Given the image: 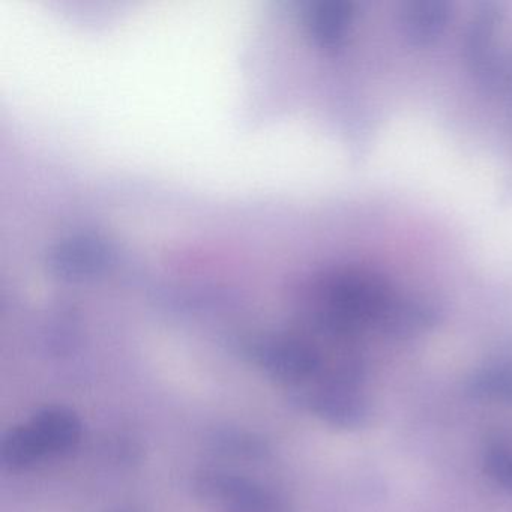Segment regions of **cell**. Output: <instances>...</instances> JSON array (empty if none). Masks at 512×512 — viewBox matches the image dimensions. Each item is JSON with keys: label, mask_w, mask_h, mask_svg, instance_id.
I'll list each match as a JSON object with an SVG mask.
<instances>
[{"label": "cell", "mask_w": 512, "mask_h": 512, "mask_svg": "<svg viewBox=\"0 0 512 512\" xmlns=\"http://www.w3.org/2000/svg\"><path fill=\"white\" fill-rule=\"evenodd\" d=\"M320 283V328L340 340L370 326L379 329L395 295L385 280L358 269L334 272Z\"/></svg>", "instance_id": "obj_1"}, {"label": "cell", "mask_w": 512, "mask_h": 512, "mask_svg": "<svg viewBox=\"0 0 512 512\" xmlns=\"http://www.w3.org/2000/svg\"><path fill=\"white\" fill-rule=\"evenodd\" d=\"M254 362L286 385L317 380L326 370L317 347L299 338H266L248 347Z\"/></svg>", "instance_id": "obj_2"}, {"label": "cell", "mask_w": 512, "mask_h": 512, "mask_svg": "<svg viewBox=\"0 0 512 512\" xmlns=\"http://www.w3.org/2000/svg\"><path fill=\"white\" fill-rule=\"evenodd\" d=\"M316 388L307 392L308 409L325 421L346 430H356L370 424L374 416L373 404L362 392L361 383L322 377Z\"/></svg>", "instance_id": "obj_3"}, {"label": "cell", "mask_w": 512, "mask_h": 512, "mask_svg": "<svg viewBox=\"0 0 512 512\" xmlns=\"http://www.w3.org/2000/svg\"><path fill=\"white\" fill-rule=\"evenodd\" d=\"M502 11L497 4H481L464 35V56L470 71L487 86L499 85L505 76V61L499 46Z\"/></svg>", "instance_id": "obj_4"}, {"label": "cell", "mask_w": 512, "mask_h": 512, "mask_svg": "<svg viewBox=\"0 0 512 512\" xmlns=\"http://www.w3.org/2000/svg\"><path fill=\"white\" fill-rule=\"evenodd\" d=\"M196 488L205 499L223 503L227 512H284L271 490L244 476L205 472L197 478Z\"/></svg>", "instance_id": "obj_5"}, {"label": "cell", "mask_w": 512, "mask_h": 512, "mask_svg": "<svg viewBox=\"0 0 512 512\" xmlns=\"http://www.w3.org/2000/svg\"><path fill=\"white\" fill-rule=\"evenodd\" d=\"M451 19L452 7L443 0H413L401 7V31L415 47L436 44L445 34Z\"/></svg>", "instance_id": "obj_6"}, {"label": "cell", "mask_w": 512, "mask_h": 512, "mask_svg": "<svg viewBox=\"0 0 512 512\" xmlns=\"http://www.w3.org/2000/svg\"><path fill=\"white\" fill-rule=\"evenodd\" d=\"M29 427L46 457L68 454L82 439V422L76 413L64 407L40 410Z\"/></svg>", "instance_id": "obj_7"}, {"label": "cell", "mask_w": 512, "mask_h": 512, "mask_svg": "<svg viewBox=\"0 0 512 512\" xmlns=\"http://www.w3.org/2000/svg\"><path fill=\"white\" fill-rule=\"evenodd\" d=\"M436 320L437 311L430 302L395 293L379 329L389 337L409 338L433 328Z\"/></svg>", "instance_id": "obj_8"}, {"label": "cell", "mask_w": 512, "mask_h": 512, "mask_svg": "<svg viewBox=\"0 0 512 512\" xmlns=\"http://www.w3.org/2000/svg\"><path fill=\"white\" fill-rule=\"evenodd\" d=\"M353 20L355 8L344 0H319L307 10L311 34L326 47H340L349 35Z\"/></svg>", "instance_id": "obj_9"}, {"label": "cell", "mask_w": 512, "mask_h": 512, "mask_svg": "<svg viewBox=\"0 0 512 512\" xmlns=\"http://www.w3.org/2000/svg\"><path fill=\"white\" fill-rule=\"evenodd\" d=\"M470 394L479 400L512 403V361H499L476 371L470 377Z\"/></svg>", "instance_id": "obj_10"}, {"label": "cell", "mask_w": 512, "mask_h": 512, "mask_svg": "<svg viewBox=\"0 0 512 512\" xmlns=\"http://www.w3.org/2000/svg\"><path fill=\"white\" fill-rule=\"evenodd\" d=\"M106 259V247L97 239L80 238L59 245L53 263L59 271L82 272L95 269Z\"/></svg>", "instance_id": "obj_11"}, {"label": "cell", "mask_w": 512, "mask_h": 512, "mask_svg": "<svg viewBox=\"0 0 512 512\" xmlns=\"http://www.w3.org/2000/svg\"><path fill=\"white\" fill-rule=\"evenodd\" d=\"M44 457L29 424L11 428L2 440V461L8 469H28Z\"/></svg>", "instance_id": "obj_12"}, {"label": "cell", "mask_w": 512, "mask_h": 512, "mask_svg": "<svg viewBox=\"0 0 512 512\" xmlns=\"http://www.w3.org/2000/svg\"><path fill=\"white\" fill-rule=\"evenodd\" d=\"M484 470L505 490L512 491V448L493 443L484 452Z\"/></svg>", "instance_id": "obj_13"}, {"label": "cell", "mask_w": 512, "mask_h": 512, "mask_svg": "<svg viewBox=\"0 0 512 512\" xmlns=\"http://www.w3.org/2000/svg\"><path fill=\"white\" fill-rule=\"evenodd\" d=\"M217 443L223 451L238 457L256 458L266 452L265 442L251 434L224 433L223 436L218 437Z\"/></svg>", "instance_id": "obj_14"}]
</instances>
